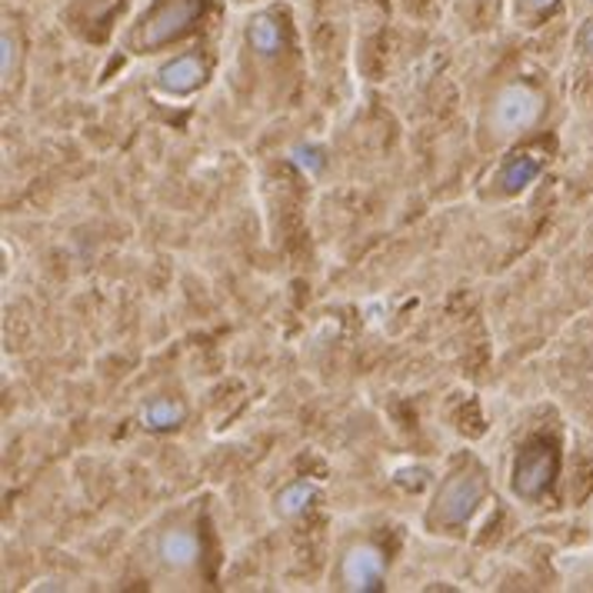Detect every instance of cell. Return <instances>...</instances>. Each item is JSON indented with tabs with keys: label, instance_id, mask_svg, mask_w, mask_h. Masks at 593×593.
Returning <instances> with one entry per match:
<instances>
[{
	"label": "cell",
	"instance_id": "3957f363",
	"mask_svg": "<svg viewBox=\"0 0 593 593\" xmlns=\"http://www.w3.org/2000/svg\"><path fill=\"white\" fill-rule=\"evenodd\" d=\"M200 17V0H167L143 27V43L160 47L173 37H180L193 20Z\"/></svg>",
	"mask_w": 593,
	"mask_h": 593
},
{
	"label": "cell",
	"instance_id": "9a60e30c",
	"mask_svg": "<svg viewBox=\"0 0 593 593\" xmlns=\"http://www.w3.org/2000/svg\"><path fill=\"white\" fill-rule=\"evenodd\" d=\"M526 3H530L533 10H546V7H550L553 0H526Z\"/></svg>",
	"mask_w": 593,
	"mask_h": 593
},
{
	"label": "cell",
	"instance_id": "52a82bcc",
	"mask_svg": "<svg viewBox=\"0 0 593 593\" xmlns=\"http://www.w3.org/2000/svg\"><path fill=\"white\" fill-rule=\"evenodd\" d=\"M157 553L167 566L180 570L197 560V536L190 530H167L157 543Z\"/></svg>",
	"mask_w": 593,
	"mask_h": 593
},
{
	"label": "cell",
	"instance_id": "7c38bea8",
	"mask_svg": "<svg viewBox=\"0 0 593 593\" xmlns=\"http://www.w3.org/2000/svg\"><path fill=\"white\" fill-rule=\"evenodd\" d=\"M290 160H293L306 177H316V173L323 170V157H320L313 147H293V150H290Z\"/></svg>",
	"mask_w": 593,
	"mask_h": 593
},
{
	"label": "cell",
	"instance_id": "5b68a950",
	"mask_svg": "<svg viewBox=\"0 0 593 593\" xmlns=\"http://www.w3.org/2000/svg\"><path fill=\"white\" fill-rule=\"evenodd\" d=\"M550 473H553V456H550V450L536 446V450H530V453H523L516 460V466H513V490L520 496L533 500L550 483Z\"/></svg>",
	"mask_w": 593,
	"mask_h": 593
},
{
	"label": "cell",
	"instance_id": "6da1fadb",
	"mask_svg": "<svg viewBox=\"0 0 593 593\" xmlns=\"http://www.w3.org/2000/svg\"><path fill=\"white\" fill-rule=\"evenodd\" d=\"M540 117V97L523 87V83H510L500 90L496 103H493V127L500 133H516L526 130L533 120Z\"/></svg>",
	"mask_w": 593,
	"mask_h": 593
},
{
	"label": "cell",
	"instance_id": "8992f818",
	"mask_svg": "<svg viewBox=\"0 0 593 593\" xmlns=\"http://www.w3.org/2000/svg\"><path fill=\"white\" fill-rule=\"evenodd\" d=\"M200 80H203V63L197 60V57H177V60H170V63H163L160 67V73H157V83L167 90V93H190V90H197L200 87Z\"/></svg>",
	"mask_w": 593,
	"mask_h": 593
},
{
	"label": "cell",
	"instance_id": "ba28073f",
	"mask_svg": "<svg viewBox=\"0 0 593 593\" xmlns=\"http://www.w3.org/2000/svg\"><path fill=\"white\" fill-rule=\"evenodd\" d=\"M536 173H540V160H536L533 153H520V157H513V160L500 170V187H503L506 193H516V190L530 187V183L536 180Z\"/></svg>",
	"mask_w": 593,
	"mask_h": 593
},
{
	"label": "cell",
	"instance_id": "8fae6325",
	"mask_svg": "<svg viewBox=\"0 0 593 593\" xmlns=\"http://www.w3.org/2000/svg\"><path fill=\"white\" fill-rule=\"evenodd\" d=\"M310 500H313V486H310L306 480H296V483H290V486L280 490L277 510H280L283 516H296V513H303V510L310 506Z\"/></svg>",
	"mask_w": 593,
	"mask_h": 593
},
{
	"label": "cell",
	"instance_id": "30bf717a",
	"mask_svg": "<svg viewBox=\"0 0 593 593\" xmlns=\"http://www.w3.org/2000/svg\"><path fill=\"white\" fill-rule=\"evenodd\" d=\"M247 40H250L253 50H260V53H277L280 43H283V33H280V27H277L270 17H253L250 27H247Z\"/></svg>",
	"mask_w": 593,
	"mask_h": 593
},
{
	"label": "cell",
	"instance_id": "7a4b0ae2",
	"mask_svg": "<svg viewBox=\"0 0 593 593\" xmlns=\"http://www.w3.org/2000/svg\"><path fill=\"white\" fill-rule=\"evenodd\" d=\"M483 500V480L476 473H456L443 483L440 500H436V513L443 523L460 526L470 520V513L476 510V503Z\"/></svg>",
	"mask_w": 593,
	"mask_h": 593
},
{
	"label": "cell",
	"instance_id": "4fadbf2b",
	"mask_svg": "<svg viewBox=\"0 0 593 593\" xmlns=\"http://www.w3.org/2000/svg\"><path fill=\"white\" fill-rule=\"evenodd\" d=\"M13 60H17V47H13L10 33L3 30V37H0V73H3V80L10 77V67H13Z\"/></svg>",
	"mask_w": 593,
	"mask_h": 593
},
{
	"label": "cell",
	"instance_id": "9c48e42d",
	"mask_svg": "<svg viewBox=\"0 0 593 593\" xmlns=\"http://www.w3.org/2000/svg\"><path fill=\"white\" fill-rule=\"evenodd\" d=\"M183 403H173V400H150L147 406H143V413H140V420H143V426H150V430H170V426H177L180 420H183Z\"/></svg>",
	"mask_w": 593,
	"mask_h": 593
},
{
	"label": "cell",
	"instance_id": "277c9868",
	"mask_svg": "<svg viewBox=\"0 0 593 593\" xmlns=\"http://www.w3.org/2000/svg\"><path fill=\"white\" fill-rule=\"evenodd\" d=\"M383 573V556L370 543H356L343 556V583L350 590H376Z\"/></svg>",
	"mask_w": 593,
	"mask_h": 593
},
{
	"label": "cell",
	"instance_id": "5bb4252c",
	"mask_svg": "<svg viewBox=\"0 0 593 593\" xmlns=\"http://www.w3.org/2000/svg\"><path fill=\"white\" fill-rule=\"evenodd\" d=\"M583 47L593 53V20H590V23H586V30H583Z\"/></svg>",
	"mask_w": 593,
	"mask_h": 593
}]
</instances>
